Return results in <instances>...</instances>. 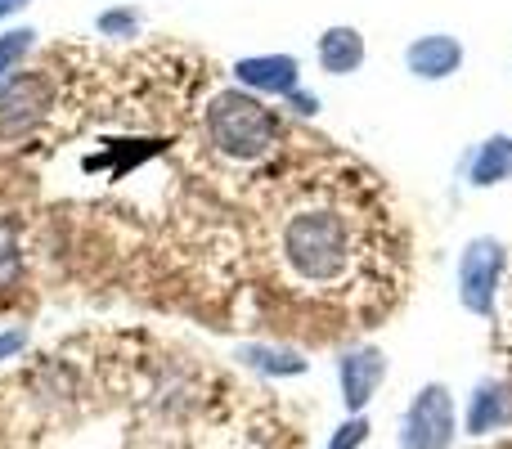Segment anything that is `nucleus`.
<instances>
[{
    "label": "nucleus",
    "mask_w": 512,
    "mask_h": 449,
    "mask_svg": "<svg viewBox=\"0 0 512 449\" xmlns=\"http://www.w3.org/2000/svg\"><path fill=\"white\" fill-rule=\"evenodd\" d=\"M32 45H36L32 27H14V32L0 36V86H5V81L14 77L18 68H23V59L32 54Z\"/></svg>",
    "instance_id": "13"
},
{
    "label": "nucleus",
    "mask_w": 512,
    "mask_h": 449,
    "mask_svg": "<svg viewBox=\"0 0 512 449\" xmlns=\"http://www.w3.org/2000/svg\"><path fill=\"white\" fill-rule=\"evenodd\" d=\"M265 261L279 288L297 297L319 306H360L382 292V212L360 180L310 176L265 216Z\"/></svg>",
    "instance_id": "1"
},
{
    "label": "nucleus",
    "mask_w": 512,
    "mask_h": 449,
    "mask_svg": "<svg viewBox=\"0 0 512 449\" xmlns=\"http://www.w3.org/2000/svg\"><path fill=\"white\" fill-rule=\"evenodd\" d=\"M288 104L297 108V113H306V117H310V113H319V99H315V95H306V90H292Z\"/></svg>",
    "instance_id": "17"
},
{
    "label": "nucleus",
    "mask_w": 512,
    "mask_h": 449,
    "mask_svg": "<svg viewBox=\"0 0 512 449\" xmlns=\"http://www.w3.org/2000/svg\"><path fill=\"white\" fill-rule=\"evenodd\" d=\"M239 360H243V364H252V369L279 373V378H292V373H306V360H301L297 351H283V346H243Z\"/></svg>",
    "instance_id": "12"
},
{
    "label": "nucleus",
    "mask_w": 512,
    "mask_h": 449,
    "mask_svg": "<svg viewBox=\"0 0 512 449\" xmlns=\"http://www.w3.org/2000/svg\"><path fill=\"white\" fill-rule=\"evenodd\" d=\"M27 216H23V203L18 194H9L0 185V306L23 288V270H27Z\"/></svg>",
    "instance_id": "5"
},
{
    "label": "nucleus",
    "mask_w": 512,
    "mask_h": 449,
    "mask_svg": "<svg viewBox=\"0 0 512 449\" xmlns=\"http://www.w3.org/2000/svg\"><path fill=\"white\" fill-rule=\"evenodd\" d=\"M364 441H369V418H346L342 427L333 432V441H328V449H360Z\"/></svg>",
    "instance_id": "14"
},
{
    "label": "nucleus",
    "mask_w": 512,
    "mask_h": 449,
    "mask_svg": "<svg viewBox=\"0 0 512 449\" xmlns=\"http://www.w3.org/2000/svg\"><path fill=\"white\" fill-rule=\"evenodd\" d=\"M23 342H27V333H23V328H9V333H0V364H5V360H14V355L23 351Z\"/></svg>",
    "instance_id": "16"
},
{
    "label": "nucleus",
    "mask_w": 512,
    "mask_h": 449,
    "mask_svg": "<svg viewBox=\"0 0 512 449\" xmlns=\"http://www.w3.org/2000/svg\"><path fill=\"white\" fill-rule=\"evenodd\" d=\"M23 5H32V0H0V18H9L14 9H23Z\"/></svg>",
    "instance_id": "18"
},
{
    "label": "nucleus",
    "mask_w": 512,
    "mask_h": 449,
    "mask_svg": "<svg viewBox=\"0 0 512 449\" xmlns=\"http://www.w3.org/2000/svg\"><path fill=\"white\" fill-rule=\"evenodd\" d=\"M99 32L104 36H135L140 32V18H135L131 9H113V14L99 18Z\"/></svg>",
    "instance_id": "15"
},
{
    "label": "nucleus",
    "mask_w": 512,
    "mask_h": 449,
    "mask_svg": "<svg viewBox=\"0 0 512 449\" xmlns=\"http://www.w3.org/2000/svg\"><path fill=\"white\" fill-rule=\"evenodd\" d=\"M499 274H504V243H495V238H472L459 256V301L472 315H481V319L495 315Z\"/></svg>",
    "instance_id": "4"
},
{
    "label": "nucleus",
    "mask_w": 512,
    "mask_h": 449,
    "mask_svg": "<svg viewBox=\"0 0 512 449\" xmlns=\"http://www.w3.org/2000/svg\"><path fill=\"white\" fill-rule=\"evenodd\" d=\"M472 185H499V180L512 176V135H495L486 140L468 162Z\"/></svg>",
    "instance_id": "11"
},
{
    "label": "nucleus",
    "mask_w": 512,
    "mask_h": 449,
    "mask_svg": "<svg viewBox=\"0 0 512 449\" xmlns=\"http://www.w3.org/2000/svg\"><path fill=\"white\" fill-rule=\"evenodd\" d=\"M400 449H454V396L441 382H427L405 409Z\"/></svg>",
    "instance_id": "3"
},
{
    "label": "nucleus",
    "mask_w": 512,
    "mask_h": 449,
    "mask_svg": "<svg viewBox=\"0 0 512 449\" xmlns=\"http://www.w3.org/2000/svg\"><path fill=\"white\" fill-rule=\"evenodd\" d=\"M234 77L248 90H265V95H292L297 90V59L292 54H256V59H239L234 63Z\"/></svg>",
    "instance_id": "8"
},
{
    "label": "nucleus",
    "mask_w": 512,
    "mask_h": 449,
    "mask_svg": "<svg viewBox=\"0 0 512 449\" xmlns=\"http://www.w3.org/2000/svg\"><path fill=\"white\" fill-rule=\"evenodd\" d=\"M508 423H512V391L499 387V382H481L477 396H472V405H468V432L490 436Z\"/></svg>",
    "instance_id": "9"
},
{
    "label": "nucleus",
    "mask_w": 512,
    "mask_h": 449,
    "mask_svg": "<svg viewBox=\"0 0 512 449\" xmlns=\"http://www.w3.org/2000/svg\"><path fill=\"white\" fill-rule=\"evenodd\" d=\"M203 135H207V144H212V153H221L225 162L252 167V162L270 158V153L279 149L283 126L256 95L216 90L203 108Z\"/></svg>",
    "instance_id": "2"
},
{
    "label": "nucleus",
    "mask_w": 512,
    "mask_h": 449,
    "mask_svg": "<svg viewBox=\"0 0 512 449\" xmlns=\"http://www.w3.org/2000/svg\"><path fill=\"white\" fill-rule=\"evenodd\" d=\"M405 63H409V72H414V77L445 81V77H454V72L463 68V45L454 41V36H445V32L418 36V41L405 50Z\"/></svg>",
    "instance_id": "7"
},
{
    "label": "nucleus",
    "mask_w": 512,
    "mask_h": 449,
    "mask_svg": "<svg viewBox=\"0 0 512 449\" xmlns=\"http://www.w3.org/2000/svg\"><path fill=\"white\" fill-rule=\"evenodd\" d=\"M364 63V36L355 27H328L319 36V68L333 72V77H346Z\"/></svg>",
    "instance_id": "10"
},
{
    "label": "nucleus",
    "mask_w": 512,
    "mask_h": 449,
    "mask_svg": "<svg viewBox=\"0 0 512 449\" xmlns=\"http://www.w3.org/2000/svg\"><path fill=\"white\" fill-rule=\"evenodd\" d=\"M337 378H342V400L351 414H360L373 396H378L382 378H387V355L378 346H355L337 360Z\"/></svg>",
    "instance_id": "6"
}]
</instances>
